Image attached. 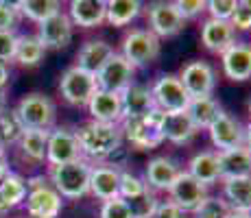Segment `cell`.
<instances>
[{"label": "cell", "instance_id": "cell-20", "mask_svg": "<svg viewBox=\"0 0 251 218\" xmlns=\"http://www.w3.org/2000/svg\"><path fill=\"white\" fill-rule=\"evenodd\" d=\"M107 2L105 0H72L68 9V18L75 26L96 28L105 22Z\"/></svg>", "mask_w": 251, "mask_h": 218}, {"label": "cell", "instance_id": "cell-34", "mask_svg": "<svg viewBox=\"0 0 251 218\" xmlns=\"http://www.w3.org/2000/svg\"><path fill=\"white\" fill-rule=\"evenodd\" d=\"M22 133H24V127H22L20 118H18L16 109L7 107L0 111V140H2L4 146L7 144H18Z\"/></svg>", "mask_w": 251, "mask_h": 218}, {"label": "cell", "instance_id": "cell-21", "mask_svg": "<svg viewBox=\"0 0 251 218\" xmlns=\"http://www.w3.org/2000/svg\"><path fill=\"white\" fill-rule=\"evenodd\" d=\"M234 37H236V31L229 22L207 18V20L201 24V44H203L210 52L221 55V52L227 50L231 44L236 42Z\"/></svg>", "mask_w": 251, "mask_h": 218}, {"label": "cell", "instance_id": "cell-17", "mask_svg": "<svg viewBox=\"0 0 251 218\" xmlns=\"http://www.w3.org/2000/svg\"><path fill=\"white\" fill-rule=\"evenodd\" d=\"M88 111L94 122L120 124L123 122V100H120V94L96 90V94L92 96L88 103Z\"/></svg>", "mask_w": 251, "mask_h": 218}, {"label": "cell", "instance_id": "cell-9", "mask_svg": "<svg viewBox=\"0 0 251 218\" xmlns=\"http://www.w3.org/2000/svg\"><path fill=\"white\" fill-rule=\"evenodd\" d=\"M133 72H136V68L129 64L120 52H114L107 59V64L94 74V79H96L99 90L120 94V92H125L133 83Z\"/></svg>", "mask_w": 251, "mask_h": 218}, {"label": "cell", "instance_id": "cell-40", "mask_svg": "<svg viewBox=\"0 0 251 218\" xmlns=\"http://www.w3.org/2000/svg\"><path fill=\"white\" fill-rule=\"evenodd\" d=\"M173 7H175V11L179 13V18L183 22L192 20V18L201 16V13L205 11V2H203V0H175V2H173Z\"/></svg>", "mask_w": 251, "mask_h": 218}, {"label": "cell", "instance_id": "cell-4", "mask_svg": "<svg viewBox=\"0 0 251 218\" xmlns=\"http://www.w3.org/2000/svg\"><path fill=\"white\" fill-rule=\"evenodd\" d=\"M16 114L24 131H50L57 118V107L48 96L33 92L20 98Z\"/></svg>", "mask_w": 251, "mask_h": 218}, {"label": "cell", "instance_id": "cell-15", "mask_svg": "<svg viewBox=\"0 0 251 218\" xmlns=\"http://www.w3.org/2000/svg\"><path fill=\"white\" fill-rule=\"evenodd\" d=\"M72 26L75 24L70 22L68 13L59 11L55 16H50L48 20H44L40 24V31H37V40L44 48H66L72 42Z\"/></svg>", "mask_w": 251, "mask_h": 218}, {"label": "cell", "instance_id": "cell-5", "mask_svg": "<svg viewBox=\"0 0 251 218\" xmlns=\"http://www.w3.org/2000/svg\"><path fill=\"white\" fill-rule=\"evenodd\" d=\"M120 55L133 68H144L160 57V40L149 28H131L123 40Z\"/></svg>", "mask_w": 251, "mask_h": 218}, {"label": "cell", "instance_id": "cell-23", "mask_svg": "<svg viewBox=\"0 0 251 218\" xmlns=\"http://www.w3.org/2000/svg\"><path fill=\"white\" fill-rule=\"evenodd\" d=\"M120 100H123V118H136L155 109V100L149 85L131 83L125 92H120Z\"/></svg>", "mask_w": 251, "mask_h": 218}, {"label": "cell", "instance_id": "cell-35", "mask_svg": "<svg viewBox=\"0 0 251 218\" xmlns=\"http://www.w3.org/2000/svg\"><path fill=\"white\" fill-rule=\"evenodd\" d=\"M151 190V188L147 186V181H144L142 177H138L136 172L131 170H120V198H125V201H131V198H138L142 194H147V192Z\"/></svg>", "mask_w": 251, "mask_h": 218}, {"label": "cell", "instance_id": "cell-49", "mask_svg": "<svg viewBox=\"0 0 251 218\" xmlns=\"http://www.w3.org/2000/svg\"><path fill=\"white\" fill-rule=\"evenodd\" d=\"M7 109V90H0V111Z\"/></svg>", "mask_w": 251, "mask_h": 218}, {"label": "cell", "instance_id": "cell-39", "mask_svg": "<svg viewBox=\"0 0 251 218\" xmlns=\"http://www.w3.org/2000/svg\"><path fill=\"white\" fill-rule=\"evenodd\" d=\"M100 218H133L131 210H129L127 201L125 198H112V201H105L100 207Z\"/></svg>", "mask_w": 251, "mask_h": 218}, {"label": "cell", "instance_id": "cell-32", "mask_svg": "<svg viewBox=\"0 0 251 218\" xmlns=\"http://www.w3.org/2000/svg\"><path fill=\"white\" fill-rule=\"evenodd\" d=\"M16 9L24 18L42 24L50 16L61 11V2H57V0H20V2H16Z\"/></svg>", "mask_w": 251, "mask_h": 218}, {"label": "cell", "instance_id": "cell-16", "mask_svg": "<svg viewBox=\"0 0 251 218\" xmlns=\"http://www.w3.org/2000/svg\"><path fill=\"white\" fill-rule=\"evenodd\" d=\"M225 76L231 81H247L251 79V44L234 42L227 50L221 52Z\"/></svg>", "mask_w": 251, "mask_h": 218}, {"label": "cell", "instance_id": "cell-14", "mask_svg": "<svg viewBox=\"0 0 251 218\" xmlns=\"http://www.w3.org/2000/svg\"><path fill=\"white\" fill-rule=\"evenodd\" d=\"M183 22L175 11L173 2H153L149 7V31L162 40V37H175L183 31Z\"/></svg>", "mask_w": 251, "mask_h": 218}, {"label": "cell", "instance_id": "cell-10", "mask_svg": "<svg viewBox=\"0 0 251 218\" xmlns=\"http://www.w3.org/2000/svg\"><path fill=\"white\" fill-rule=\"evenodd\" d=\"M81 159V148L76 133L72 129L57 127L48 133V146H46V162L48 166H61Z\"/></svg>", "mask_w": 251, "mask_h": 218}, {"label": "cell", "instance_id": "cell-36", "mask_svg": "<svg viewBox=\"0 0 251 218\" xmlns=\"http://www.w3.org/2000/svg\"><path fill=\"white\" fill-rule=\"evenodd\" d=\"M231 210L225 203L223 196H210L207 194L203 198L199 207L195 210V218H229Z\"/></svg>", "mask_w": 251, "mask_h": 218}, {"label": "cell", "instance_id": "cell-29", "mask_svg": "<svg viewBox=\"0 0 251 218\" xmlns=\"http://www.w3.org/2000/svg\"><path fill=\"white\" fill-rule=\"evenodd\" d=\"M26 194H28V186L22 174L11 172V170L4 174V179L0 181V198L7 205V210L22 205L26 201Z\"/></svg>", "mask_w": 251, "mask_h": 218}, {"label": "cell", "instance_id": "cell-37", "mask_svg": "<svg viewBox=\"0 0 251 218\" xmlns=\"http://www.w3.org/2000/svg\"><path fill=\"white\" fill-rule=\"evenodd\" d=\"M127 205H129V210H131L133 218H153V216H155L157 205H160V198L149 190L147 194L127 201Z\"/></svg>", "mask_w": 251, "mask_h": 218}, {"label": "cell", "instance_id": "cell-38", "mask_svg": "<svg viewBox=\"0 0 251 218\" xmlns=\"http://www.w3.org/2000/svg\"><path fill=\"white\" fill-rule=\"evenodd\" d=\"M236 7H238V0H210V2H205V11L210 13L212 20H223V22L231 20Z\"/></svg>", "mask_w": 251, "mask_h": 218}, {"label": "cell", "instance_id": "cell-18", "mask_svg": "<svg viewBox=\"0 0 251 218\" xmlns=\"http://www.w3.org/2000/svg\"><path fill=\"white\" fill-rule=\"evenodd\" d=\"M181 172V168L177 166L175 159L171 157H153L147 164V172H144V181L151 190H160V192H168L171 186L175 183L177 174Z\"/></svg>", "mask_w": 251, "mask_h": 218}, {"label": "cell", "instance_id": "cell-26", "mask_svg": "<svg viewBox=\"0 0 251 218\" xmlns=\"http://www.w3.org/2000/svg\"><path fill=\"white\" fill-rule=\"evenodd\" d=\"M223 198L231 212H251V177L223 179Z\"/></svg>", "mask_w": 251, "mask_h": 218}, {"label": "cell", "instance_id": "cell-7", "mask_svg": "<svg viewBox=\"0 0 251 218\" xmlns=\"http://www.w3.org/2000/svg\"><path fill=\"white\" fill-rule=\"evenodd\" d=\"M151 94L155 100V109L162 114H175V111H186L190 105V96L186 94L181 81L177 74H162L151 85Z\"/></svg>", "mask_w": 251, "mask_h": 218}, {"label": "cell", "instance_id": "cell-51", "mask_svg": "<svg viewBox=\"0 0 251 218\" xmlns=\"http://www.w3.org/2000/svg\"><path fill=\"white\" fill-rule=\"evenodd\" d=\"M0 157H4V144H2V140H0Z\"/></svg>", "mask_w": 251, "mask_h": 218}, {"label": "cell", "instance_id": "cell-53", "mask_svg": "<svg viewBox=\"0 0 251 218\" xmlns=\"http://www.w3.org/2000/svg\"><path fill=\"white\" fill-rule=\"evenodd\" d=\"M249 118H251V100H249Z\"/></svg>", "mask_w": 251, "mask_h": 218}, {"label": "cell", "instance_id": "cell-2", "mask_svg": "<svg viewBox=\"0 0 251 218\" xmlns=\"http://www.w3.org/2000/svg\"><path fill=\"white\" fill-rule=\"evenodd\" d=\"M90 172L92 166L85 159H76L70 164H61V166H50L48 170V181L50 186L59 192L61 198H83L90 194Z\"/></svg>", "mask_w": 251, "mask_h": 218}, {"label": "cell", "instance_id": "cell-12", "mask_svg": "<svg viewBox=\"0 0 251 218\" xmlns=\"http://www.w3.org/2000/svg\"><path fill=\"white\" fill-rule=\"evenodd\" d=\"M168 194H171V203H175L183 214H186V212L195 214V210L207 196V188L203 183L197 181L195 177H190L186 170H181L177 174L175 183L171 186V190H168Z\"/></svg>", "mask_w": 251, "mask_h": 218}, {"label": "cell", "instance_id": "cell-54", "mask_svg": "<svg viewBox=\"0 0 251 218\" xmlns=\"http://www.w3.org/2000/svg\"><path fill=\"white\" fill-rule=\"evenodd\" d=\"M26 218H37V216H26Z\"/></svg>", "mask_w": 251, "mask_h": 218}, {"label": "cell", "instance_id": "cell-19", "mask_svg": "<svg viewBox=\"0 0 251 218\" xmlns=\"http://www.w3.org/2000/svg\"><path fill=\"white\" fill-rule=\"evenodd\" d=\"M90 192L100 201H112L120 196V170L100 164V166H92L90 172Z\"/></svg>", "mask_w": 251, "mask_h": 218}, {"label": "cell", "instance_id": "cell-6", "mask_svg": "<svg viewBox=\"0 0 251 218\" xmlns=\"http://www.w3.org/2000/svg\"><path fill=\"white\" fill-rule=\"evenodd\" d=\"M99 85H96L94 74L81 70V68L72 66L61 74L59 79V92L64 100L75 107H88L90 98L96 94Z\"/></svg>", "mask_w": 251, "mask_h": 218}, {"label": "cell", "instance_id": "cell-22", "mask_svg": "<svg viewBox=\"0 0 251 218\" xmlns=\"http://www.w3.org/2000/svg\"><path fill=\"white\" fill-rule=\"evenodd\" d=\"M114 52H116L114 46L107 44L105 40H90L79 48L75 66L81 68V70H85V72H90V74H96L100 68L107 64V59L114 55Z\"/></svg>", "mask_w": 251, "mask_h": 218}, {"label": "cell", "instance_id": "cell-25", "mask_svg": "<svg viewBox=\"0 0 251 218\" xmlns=\"http://www.w3.org/2000/svg\"><path fill=\"white\" fill-rule=\"evenodd\" d=\"M221 181L236 177H251V153L245 146L231 148V151H216Z\"/></svg>", "mask_w": 251, "mask_h": 218}, {"label": "cell", "instance_id": "cell-41", "mask_svg": "<svg viewBox=\"0 0 251 218\" xmlns=\"http://www.w3.org/2000/svg\"><path fill=\"white\" fill-rule=\"evenodd\" d=\"M16 46H18V35L13 31H0V61L7 64L13 61L16 57Z\"/></svg>", "mask_w": 251, "mask_h": 218}, {"label": "cell", "instance_id": "cell-31", "mask_svg": "<svg viewBox=\"0 0 251 218\" xmlns=\"http://www.w3.org/2000/svg\"><path fill=\"white\" fill-rule=\"evenodd\" d=\"M140 11H142V2L138 0H109L105 22H109L112 26H127L140 16Z\"/></svg>", "mask_w": 251, "mask_h": 218}, {"label": "cell", "instance_id": "cell-28", "mask_svg": "<svg viewBox=\"0 0 251 218\" xmlns=\"http://www.w3.org/2000/svg\"><path fill=\"white\" fill-rule=\"evenodd\" d=\"M186 111H188V116H190L192 124L197 127V131H201V129L207 131V127L219 118V114L223 109H221V105L216 103L212 96H207V98H192Z\"/></svg>", "mask_w": 251, "mask_h": 218}, {"label": "cell", "instance_id": "cell-42", "mask_svg": "<svg viewBox=\"0 0 251 218\" xmlns=\"http://www.w3.org/2000/svg\"><path fill=\"white\" fill-rule=\"evenodd\" d=\"M229 24L234 26V31H251V7L245 4V0H238V7H236Z\"/></svg>", "mask_w": 251, "mask_h": 218}, {"label": "cell", "instance_id": "cell-47", "mask_svg": "<svg viewBox=\"0 0 251 218\" xmlns=\"http://www.w3.org/2000/svg\"><path fill=\"white\" fill-rule=\"evenodd\" d=\"M245 148L251 153V122L245 127Z\"/></svg>", "mask_w": 251, "mask_h": 218}, {"label": "cell", "instance_id": "cell-13", "mask_svg": "<svg viewBox=\"0 0 251 218\" xmlns=\"http://www.w3.org/2000/svg\"><path fill=\"white\" fill-rule=\"evenodd\" d=\"M24 203H26V214L37 218H57L64 210V198L50 183L31 188Z\"/></svg>", "mask_w": 251, "mask_h": 218}, {"label": "cell", "instance_id": "cell-11", "mask_svg": "<svg viewBox=\"0 0 251 218\" xmlns=\"http://www.w3.org/2000/svg\"><path fill=\"white\" fill-rule=\"evenodd\" d=\"M210 140L219 151H231V148L245 146V124L238 118L221 111L219 118L207 127Z\"/></svg>", "mask_w": 251, "mask_h": 218}, {"label": "cell", "instance_id": "cell-50", "mask_svg": "<svg viewBox=\"0 0 251 218\" xmlns=\"http://www.w3.org/2000/svg\"><path fill=\"white\" fill-rule=\"evenodd\" d=\"M229 218H251V212H231Z\"/></svg>", "mask_w": 251, "mask_h": 218}, {"label": "cell", "instance_id": "cell-24", "mask_svg": "<svg viewBox=\"0 0 251 218\" xmlns=\"http://www.w3.org/2000/svg\"><path fill=\"white\" fill-rule=\"evenodd\" d=\"M199 133L197 127L192 124L188 111H175V114H164L162 118V135L164 140L173 144H188L192 142V138Z\"/></svg>", "mask_w": 251, "mask_h": 218}, {"label": "cell", "instance_id": "cell-48", "mask_svg": "<svg viewBox=\"0 0 251 218\" xmlns=\"http://www.w3.org/2000/svg\"><path fill=\"white\" fill-rule=\"evenodd\" d=\"M9 172V164H7V159L4 157H0V181L4 179V174Z\"/></svg>", "mask_w": 251, "mask_h": 218}, {"label": "cell", "instance_id": "cell-43", "mask_svg": "<svg viewBox=\"0 0 251 218\" xmlns=\"http://www.w3.org/2000/svg\"><path fill=\"white\" fill-rule=\"evenodd\" d=\"M18 20V9L16 2L9 0H0V31H13Z\"/></svg>", "mask_w": 251, "mask_h": 218}, {"label": "cell", "instance_id": "cell-45", "mask_svg": "<svg viewBox=\"0 0 251 218\" xmlns=\"http://www.w3.org/2000/svg\"><path fill=\"white\" fill-rule=\"evenodd\" d=\"M107 166H112L116 168V170H125V164H127V148L125 146H118L116 151L107 157Z\"/></svg>", "mask_w": 251, "mask_h": 218}, {"label": "cell", "instance_id": "cell-52", "mask_svg": "<svg viewBox=\"0 0 251 218\" xmlns=\"http://www.w3.org/2000/svg\"><path fill=\"white\" fill-rule=\"evenodd\" d=\"M0 212H7V205L2 203V198H0Z\"/></svg>", "mask_w": 251, "mask_h": 218}, {"label": "cell", "instance_id": "cell-44", "mask_svg": "<svg viewBox=\"0 0 251 218\" xmlns=\"http://www.w3.org/2000/svg\"><path fill=\"white\" fill-rule=\"evenodd\" d=\"M153 218H183V212L175 205V203L160 201V205H157L155 216H153Z\"/></svg>", "mask_w": 251, "mask_h": 218}, {"label": "cell", "instance_id": "cell-1", "mask_svg": "<svg viewBox=\"0 0 251 218\" xmlns=\"http://www.w3.org/2000/svg\"><path fill=\"white\" fill-rule=\"evenodd\" d=\"M79 140L81 155L90 159H107L118 146H123V133L118 124H103V122H90L81 124L75 131Z\"/></svg>", "mask_w": 251, "mask_h": 218}, {"label": "cell", "instance_id": "cell-27", "mask_svg": "<svg viewBox=\"0 0 251 218\" xmlns=\"http://www.w3.org/2000/svg\"><path fill=\"white\" fill-rule=\"evenodd\" d=\"M190 177H195L199 183L203 186H212V183L221 181V170H219V162H216V153L214 151H201L188 164V170Z\"/></svg>", "mask_w": 251, "mask_h": 218}, {"label": "cell", "instance_id": "cell-33", "mask_svg": "<svg viewBox=\"0 0 251 218\" xmlns=\"http://www.w3.org/2000/svg\"><path fill=\"white\" fill-rule=\"evenodd\" d=\"M44 55H46V48L42 46L35 35H20L18 37L13 61H18V64L24 66V68H33L44 59Z\"/></svg>", "mask_w": 251, "mask_h": 218}, {"label": "cell", "instance_id": "cell-46", "mask_svg": "<svg viewBox=\"0 0 251 218\" xmlns=\"http://www.w3.org/2000/svg\"><path fill=\"white\" fill-rule=\"evenodd\" d=\"M9 83V66L0 61V90H7Z\"/></svg>", "mask_w": 251, "mask_h": 218}, {"label": "cell", "instance_id": "cell-30", "mask_svg": "<svg viewBox=\"0 0 251 218\" xmlns=\"http://www.w3.org/2000/svg\"><path fill=\"white\" fill-rule=\"evenodd\" d=\"M48 133L50 131H24L18 148H20L22 157L28 162H46V146H48Z\"/></svg>", "mask_w": 251, "mask_h": 218}, {"label": "cell", "instance_id": "cell-3", "mask_svg": "<svg viewBox=\"0 0 251 218\" xmlns=\"http://www.w3.org/2000/svg\"><path fill=\"white\" fill-rule=\"evenodd\" d=\"M162 118H164V114L160 109H153L144 116H136V118H123V122L118 124L123 140H127L138 151L157 148L164 142Z\"/></svg>", "mask_w": 251, "mask_h": 218}, {"label": "cell", "instance_id": "cell-8", "mask_svg": "<svg viewBox=\"0 0 251 218\" xmlns=\"http://www.w3.org/2000/svg\"><path fill=\"white\" fill-rule=\"evenodd\" d=\"M183 85V90H186V94L192 98H207V96H212V92H214L216 87V72L214 68H212L207 61H188L186 66H183L181 74H177Z\"/></svg>", "mask_w": 251, "mask_h": 218}]
</instances>
